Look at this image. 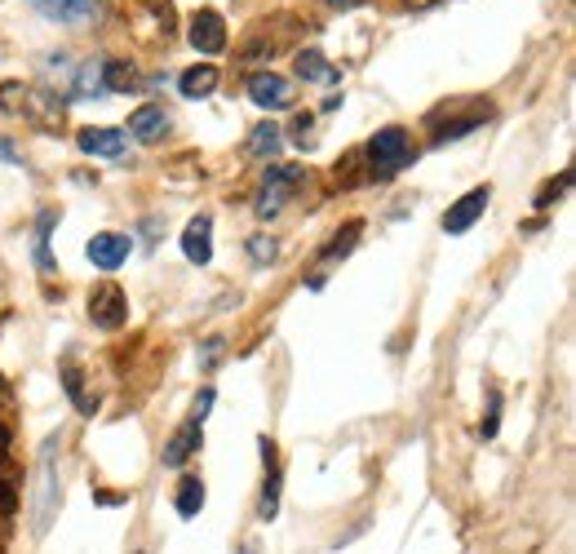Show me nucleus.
<instances>
[{"label": "nucleus", "instance_id": "nucleus-1", "mask_svg": "<svg viewBox=\"0 0 576 554\" xmlns=\"http://www.w3.org/2000/svg\"><path fill=\"white\" fill-rule=\"evenodd\" d=\"M413 138H408V129L390 125V129H377L373 142H368V160H373V173L377 178H395L399 169H408L413 164Z\"/></svg>", "mask_w": 576, "mask_h": 554}, {"label": "nucleus", "instance_id": "nucleus-2", "mask_svg": "<svg viewBox=\"0 0 576 554\" xmlns=\"http://www.w3.org/2000/svg\"><path fill=\"white\" fill-rule=\"evenodd\" d=\"M302 182H306V173L297 169V164H271V169L262 173V187H257V196H253L257 218H275V213L284 209L288 196H293Z\"/></svg>", "mask_w": 576, "mask_h": 554}, {"label": "nucleus", "instance_id": "nucleus-3", "mask_svg": "<svg viewBox=\"0 0 576 554\" xmlns=\"http://www.w3.org/2000/svg\"><path fill=\"white\" fill-rule=\"evenodd\" d=\"M89 320L98 328H107V333H116V328L129 320V302H125V293H120V284H98V289L89 293Z\"/></svg>", "mask_w": 576, "mask_h": 554}, {"label": "nucleus", "instance_id": "nucleus-4", "mask_svg": "<svg viewBox=\"0 0 576 554\" xmlns=\"http://www.w3.org/2000/svg\"><path fill=\"white\" fill-rule=\"evenodd\" d=\"M36 14H45L49 23L63 27H89L102 14V0H32Z\"/></svg>", "mask_w": 576, "mask_h": 554}, {"label": "nucleus", "instance_id": "nucleus-5", "mask_svg": "<svg viewBox=\"0 0 576 554\" xmlns=\"http://www.w3.org/2000/svg\"><path fill=\"white\" fill-rule=\"evenodd\" d=\"M54 444L58 439H49L45 444V457H40V470H36V532L49 528V519H54V506H58V479H54Z\"/></svg>", "mask_w": 576, "mask_h": 554}, {"label": "nucleus", "instance_id": "nucleus-6", "mask_svg": "<svg viewBox=\"0 0 576 554\" xmlns=\"http://www.w3.org/2000/svg\"><path fill=\"white\" fill-rule=\"evenodd\" d=\"M249 98L257 102L262 111H288L293 107V85L275 71H253L249 76Z\"/></svg>", "mask_w": 576, "mask_h": 554}, {"label": "nucleus", "instance_id": "nucleus-7", "mask_svg": "<svg viewBox=\"0 0 576 554\" xmlns=\"http://www.w3.org/2000/svg\"><path fill=\"white\" fill-rule=\"evenodd\" d=\"M76 147L85 151V156L120 160V156L129 151V133H125V129H111V125H102V129H80V133H76Z\"/></svg>", "mask_w": 576, "mask_h": 554}, {"label": "nucleus", "instance_id": "nucleus-8", "mask_svg": "<svg viewBox=\"0 0 576 554\" xmlns=\"http://www.w3.org/2000/svg\"><path fill=\"white\" fill-rule=\"evenodd\" d=\"M488 200H492V187H475V191H466L452 209L444 213V231L448 235H461V231H470L475 222L483 218V209H488Z\"/></svg>", "mask_w": 576, "mask_h": 554}, {"label": "nucleus", "instance_id": "nucleus-9", "mask_svg": "<svg viewBox=\"0 0 576 554\" xmlns=\"http://www.w3.org/2000/svg\"><path fill=\"white\" fill-rule=\"evenodd\" d=\"M200 439H204V422H200V417H191V422L182 426V430H173V439L164 444L160 461H164L169 470H182L195 453H200Z\"/></svg>", "mask_w": 576, "mask_h": 554}, {"label": "nucleus", "instance_id": "nucleus-10", "mask_svg": "<svg viewBox=\"0 0 576 554\" xmlns=\"http://www.w3.org/2000/svg\"><path fill=\"white\" fill-rule=\"evenodd\" d=\"M89 262L98 266V271H120L129 258V235H116V231H98L94 240L85 244Z\"/></svg>", "mask_w": 576, "mask_h": 554}, {"label": "nucleus", "instance_id": "nucleus-11", "mask_svg": "<svg viewBox=\"0 0 576 554\" xmlns=\"http://www.w3.org/2000/svg\"><path fill=\"white\" fill-rule=\"evenodd\" d=\"M191 45L200 49V54H222L226 49V27L222 18L213 14V9H200V14H191Z\"/></svg>", "mask_w": 576, "mask_h": 554}, {"label": "nucleus", "instance_id": "nucleus-12", "mask_svg": "<svg viewBox=\"0 0 576 554\" xmlns=\"http://www.w3.org/2000/svg\"><path fill=\"white\" fill-rule=\"evenodd\" d=\"M182 253H187V262H195V266H209V258H213V218L209 213H200V218L187 222V231H182Z\"/></svg>", "mask_w": 576, "mask_h": 554}, {"label": "nucleus", "instance_id": "nucleus-13", "mask_svg": "<svg viewBox=\"0 0 576 554\" xmlns=\"http://www.w3.org/2000/svg\"><path fill=\"white\" fill-rule=\"evenodd\" d=\"M262 461H266V488H262V506H257V515H262V523H271L275 515H280V457H275L271 439H262Z\"/></svg>", "mask_w": 576, "mask_h": 554}, {"label": "nucleus", "instance_id": "nucleus-14", "mask_svg": "<svg viewBox=\"0 0 576 554\" xmlns=\"http://www.w3.org/2000/svg\"><path fill=\"white\" fill-rule=\"evenodd\" d=\"M138 142H160L164 133H169V116H164V107H138L129 116V129Z\"/></svg>", "mask_w": 576, "mask_h": 554}, {"label": "nucleus", "instance_id": "nucleus-15", "mask_svg": "<svg viewBox=\"0 0 576 554\" xmlns=\"http://www.w3.org/2000/svg\"><path fill=\"white\" fill-rule=\"evenodd\" d=\"M297 76L311 80V85H333V80H342V71L328 63L320 49H302V54H297Z\"/></svg>", "mask_w": 576, "mask_h": 554}, {"label": "nucleus", "instance_id": "nucleus-16", "mask_svg": "<svg viewBox=\"0 0 576 554\" xmlns=\"http://www.w3.org/2000/svg\"><path fill=\"white\" fill-rule=\"evenodd\" d=\"M218 67H209V63H200V67H191V71H182L178 76V89H182V98H209L213 89H218Z\"/></svg>", "mask_w": 576, "mask_h": 554}, {"label": "nucleus", "instance_id": "nucleus-17", "mask_svg": "<svg viewBox=\"0 0 576 554\" xmlns=\"http://www.w3.org/2000/svg\"><path fill=\"white\" fill-rule=\"evenodd\" d=\"M63 391L71 395V404H76L85 417H94V413H98V395H89V391H85V377H80V368H76V364H63Z\"/></svg>", "mask_w": 576, "mask_h": 554}, {"label": "nucleus", "instance_id": "nucleus-18", "mask_svg": "<svg viewBox=\"0 0 576 554\" xmlns=\"http://www.w3.org/2000/svg\"><path fill=\"white\" fill-rule=\"evenodd\" d=\"M142 80L138 71H133V63H102V89L107 94H133Z\"/></svg>", "mask_w": 576, "mask_h": 554}, {"label": "nucleus", "instance_id": "nucleus-19", "mask_svg": "<svg viewBox=\"0 0 576 554\" xmlns=\"http://www.w3.org/2000/svg\"><path fill=\"white\" fill-rule=\"evenodd\" d=\"M173 506H178L182 519H195L204 510V484L200 479H182L178 484V497H173Z\"/></svg>", "mask_w": 576, "mask_h": 554}, {"label": "nucleus", "instance_id": "nucleus-20", "mask_svg": "<svg viewBox=\"0 0 576 554\" xmlns=\"http://www.w3.org/2000/svg\"><path fill=\"white\" fill-rule=\"evenodd\" d=\"M280 133H284L280 125H257V129H253V138H249V151H253V156H262V160H271L275 151L284 147Z\"/></svg>", "mask_w": 576, "mask_h": 554}, {"label": "nucleus", "instance_id": "nucleus-21", "mask_svg": "<svg viewBox=\"0 0 576 554\" xmlns=\"http://www.w3.org/2000/svg\"><path fill=\"white\" fill-rule=\"evenodd\" d=\"M359 231H364V222H346V227L333 235V244H324V253H320V258H324V262H333V258H346V253L355 249Z\"/></svg>", "mask_w": 576, "mask_h": 554}, {"label": "nucleus", "instance_id": "nucleus-22", "mask_svg": "<svg viewBox=\"0 0 576 554\" xmlns=\"http://www.w3.org/2000/svg\"><path fill=\"white\" fill-rule=\"evenodd\" d=\"M483 116H488V111H470L466 120H452V125H444L435 133V147H444V142H457V138H466L470 129H479L483 125Z\"/></svg>", "mask_w": 576, "mask_h": 554}, {"label": "nucleus", "instance_id": "nucleus-23", "mask_svg": "<svg viewBox=\"0 0 576 554\" xmlns=\"http://www.w3.org/2000/svg\"><path fill=\"white\" fill-rule=\"evenodd\" d=\"M249 258H253L257 266L275 262V258H280V244H275L271 235H249Z\"/></svg>", "mask_w": 576, "mask_h": 554}, {"label": "nucleus", "instance_id": "nucleus-24", "mask_svg": "<svg viewBox=\"0 0 576 554\" xmlns=\"http://www.w3.org/2000/svg\"><path fill=\"white\" fill-rule=\"evenodd\" d=\"M568 182H572V173H563L559 182H545V187H541V196H537V209H550V200H559L563 191H568Z\"/></svg>", "mask_w": 576, "mask_h": 554}, {"label": "nucleus", "instance_id": "nucleus-25", "mask_svg": "<svg viewBox=\"0 0 576 554\" xmlns=\"http://www.w3.org/2000/svg\"><path fill=\"white\" fill-rule=\"evenodd\" d=\"M311 129H315V116H306V111H302V116L293 120V142H297V147H315Z\"/></svg>", "mask_w": 576, "mask_h": 554}, {"label": "nucleus", "instance_id": "nucleus-26", "mask_svg": "<svg viewBox=\"0 0 576 554\" xmlns=\"http://www.w3.org/2000/svg\"><path fill=\"white\" fill-rule=\"evenodd\" d=\"M222 346H226L222 337H209V342H204V351H200V368H204V373H209V368L222 359Z\"/></svg>", "mask_w": 576, "mask_h": 554}, {"label": "nucleus", "instance_id": "nucleus-27", "mask_svg": "<svg viewBox=\"0 0 576 554\" xmlns=\"http://www.w3.org/2000/svg\"><path fill=\"white\" fill-rule=\"evenodd\" d=\"M497 417H501V395L492 391V399H488V422H483V439L497 435Z\"/></svg>", "mask_w": 576, "mask_h": 554}, {"label": "nucleus", "instance_id": "nucleus-28", "mask_svg": "<svg viewBox=\"0 0 576 554\" xmlns=\"http://www.w3.org/2000/svg\"><path fill=\"white\" fill-rule=\"evenodd\" d=\"M244 554H253V550H244Z\"/></svg>", "mask_w": 576, "mask_h": 554}]
</instances>
